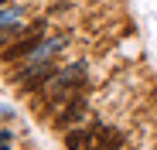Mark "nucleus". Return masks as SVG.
I'll list each match as a JSON object with an SVG mask.
<instances>
[{"instance_id":"obj_1","label":"nucleus","mask_w":157,"mask_h":150,"mask_svg":"<svg viewBox=\"0 0 157 150\" xmlns=\"http://www.w3.org/2000/svg\"><path fill=\"white\" fill-rule=\"evenodd\" d=\"M55 75H58L55 65H44V68H38V72H31V75H24V79H21V92H24V96H31V92L44 89V82H51Z\"/></svg>"},{"instance_id":"obj_4","label":"nucleus","mask_w":157,"mask_h":150,"mask_svg":"<svg viewBox=\"0 0 157 150\" xmlns=\"http://www.w3.org/2000/svg\"><path fill=\"white\" fill-rule=\"evenodd\" d=\"M82 116H86V96H75L72 103L65 106V113H62V116L55 119V126H62V130H65L68 123H75V119H82Z\"/></svg>"},{"instance_id":"obj_3","label":"nucleus","mask_w":157,"mask_h":150,"mask_svg":"<svg viewBox=\"0 0 157 150\" xmlns=\"http://www.w3.org/2000/svg\"><path fill=\"white\" fill-rule=\"evenodd\" d=\"M96 126H86V130H68L65 133V150H86V147H92V140H96Z\"/></svg>"},{"instance_id":"obj_5","label":"nucleus","mask_w":157,"mask_h":150,"mask_svg":"<svg viewBox=\"0 0 157 150\" xmlns=\"http://www.w3.org/2000/svg\"><path fill=\"white\" fill-rule=\"evenodd\" d=\"M7 140H14V137H10V130H0V143H7Z\"/></svg>"},{"instance_id":"obj_2","label":"nucleus","mask_w":157,"mask_h":150,"mask_svg":"<svg viewBox=\"0 0 157 150\" xmlns=\"http://www.w3.org/2000/svg\"><path fill=\"white\" fill-rule=\"evenodd\" d=\"M38 41H41V34H31V38H21L17 44H10V48H4V51H0V62H17V58H24V55H34Z\"/></svg>"}]
</instances>
